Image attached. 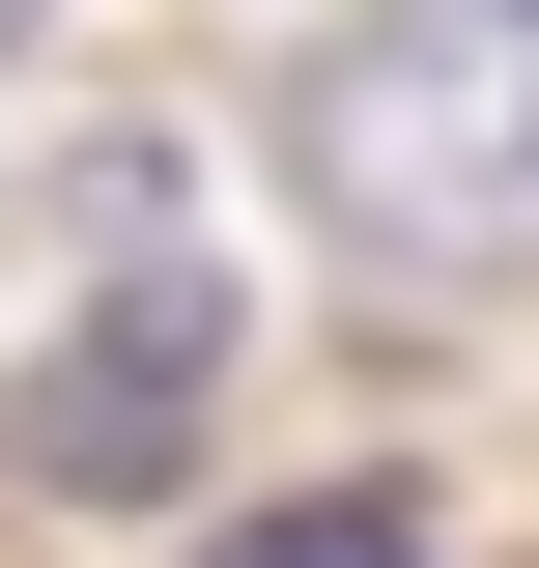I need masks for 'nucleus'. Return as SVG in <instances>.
<instances>
[{
    "label": "nucleus",
    "instance_id": "20e7f679",
    "mask_svg": "<svg viewBox=\"0 0 539 568\" xmlns=\"http://www.w3.org/2000/svg\"><path fill=\"white\" fill-rule=\"evenodd\" d=\"M0 58H29V0H0Z\"/></svg>",
    "mask_w": 539,
    "mask_h": 568
},
{
    "label": "nucleus",
    "instance_id": "f257e3e1",
    "mask_svg": "<svg viewBox=\"0 0 539 568\" xmlns=\"http://www.w3.org/2000/svg\"><path fill=\"white\" fill-rule=\"evenodd\" d=\"M284 171L369 284L426 313H511L539 284V0H369L313 85H284Z\"/></svg>",
    "mask_w": 539,
    "mask_h": 568
},
{
    "label": "nucleus",
    "instance_id": "7ed1b4c3",
    "mask_svg": "<svg viewBox=\"0 0 539 568\" xmlns=\"http://www.w3.org/2000/svg\"><path fill=\"white\" fill-rule=\"evenodd\" d=\"M227 568H426V511H398V484H313V511H256Z\"/></svg>",
    "mask_w": 539,
    "mask_h": 568
},
{
    "label": "nucleus",
    "instance_id": "f03ea898",
    "mask_svg": "<svg viewBox=\"0 0 539 568\" xmlns=\"http://www.w3.org/2000/svg\"><path fill=\"white\" fill-rule=\"evenodd\" d=\"M200 369H227V284H200V256H114V313L29 369V426H0V455H29L58 511H142L171 455H200Z\"/></svg>",
    "mask_w": 539,
    "mask_h": 568
}]
</instances>
